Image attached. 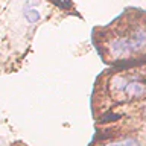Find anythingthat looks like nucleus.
<instances>
[{"instance_id": "4", "label": "nucleus", "mask_w": 146, "mask_h": 146, "mask_svg": "<svg viewBox=\"0 0 146 146\" xmlns=\"http://www.w3.org/2000/svg\"><path fill=\"white\" fill-rule=\"evenodd\" d=\"M36 5H40V0H27V2H26V6H25V9L35 8Z\"/></svg>"}, {"instance_id": "5", "label": "nucleus", "mask_w": 146, "mask_h": 146, "mask_svg": "<svg viewBox=\"0 0 146 146\" xmlns=\"http://www.w3.org/2000/svg\"><path fill=\"white\" fill-rule=\"evenodd\" d=\"M120 119V114H108V116H105L102 120L107 122V120H119Z\"/></svg>"}, {"instance_id": "1", "label": "nucleus", "mask_w": 146, "mask_h": 146, "mask_svg": "<svg viewBox=\"0 0 146 146\" xmlns=\"http://www.w3.org/2000/svg\"><path fill=\"white\" fill-rule=\"evenodd\" d=\"M113 90L119 98L141 99L146 96V81L139 76H116L113 78Z\"/></svg>"}, {"instance_id": "3", "label": "nucleus", "mask_w": 146, "mask_h": 146, "mask_svg": "<svg viewBox=\"0 0 146 146\" xmlns=\"http://www.w3.org/2000/svg\"><path fill=\"white\" fill-rule=\"evenodd\" d=\"M104 146H140V143L135 139H123V140H114L108 141Z\"/></svg>"}, {"instance_id": "2", "label": "nucleus", "mask_w": 146, "mask_h": 146, "mask_svg": "<svg viewBox=\"0 0 146 146\" xmlns=\"http://www.w3.org/2000/svg\"><path fill=\"white\" fill-rule=\"evenodd\" d=\"M25 18L27 23H36L41 18V14L36 8H31V9H25Z\"/></svg>"}]
</instances>
